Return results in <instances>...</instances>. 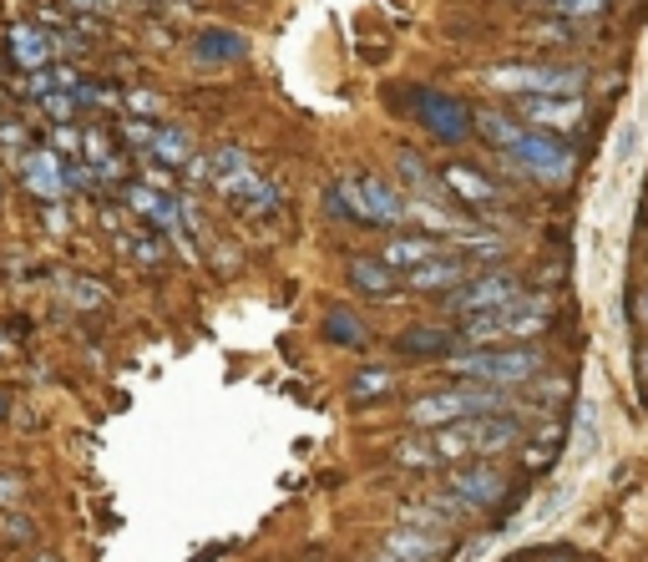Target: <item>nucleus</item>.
<instances>
[{"label":"nucleus","mask_w":648,"mask_h":562,"mask_svg":"<svg viewBox=\"0 0 648 562\" xmlns=\"http://www.w3.org/2000/svg\"><path fill=\"white\" fill-rule=\"evenodd\" d=\"M76 11H112V0H71Z\"/></svg>","instance_id":"27"},{"label":"nucleus","mask_w":648,"mask_h":562,"mask_svg":"<svg viewBox=\"0 0 648 562\" xmlns=\"http://www.w3.org/2000/svg\"><path fill=\"white\" fill-rule=\"evenodd\" d=\"M471 122H476V132H481L486 142H497V147H507V142L522 132V122L507 117V112H471Z\"/></svg>","instance_id":"22"},{"label":"nucleus","mask_w":648,"mask_h":562,"mask_svg":"<svg viewBox=\"0 0 648 562\" xmlns=\"http://www.w3.org/2000/svg\"><path fill=\"white\" fill-rule=\"evenodd\" d=\"M395 461H400V466H436V451H431L426 431H421V436H405V441L395 446Z\"/></svg>","instance_id":"25"},{"label":"nucleus","mask_w":648,"mask_h":562,"mask_svg":"<svg viewBox=\"0 0 648 562\" xmlns=\"http://www.w3.org/2000/svg\"><path fill=\"white\" fill-rule=\"evenodd\" d=\"M441 188H446L451 203H471V208H502V203H512V193L497 178L476 173L471 163H446L441 168Z\"/></svg>","instance_id":"9"},{"label":"nucleus","mask_w":648,"mask_h":562,"mask_svg":"<svg viewBox=\"0 0 648 562\" xmlns=\"http://www.w3.org/2000/svg\"><path fill=\"white\" fill-rule=\"evenodd\" d=\"M193 51H198V61H243L249 56V36H238L228 26H208V31H198Z\"/></svg>","instance_id":"19"},{"label":"nucleus","mask_w":648,"mask_h":562,"mask_svg":"<svg viewBox=\"0 0 648 562\" xmlns=\"http://www.w3.org/2000/svg\"><path fill=\"white\" fill-rule=\"evenodd\" d=\"M547 6H552L562 21H588V16L603 11V0H547Z\"/></svg>","instance_id":"26"},{"label":"nucleus","mask_w":648,"mask_h":562,"mask_svg":"<svg viewBox=\"0 0 648 562\" xmlns=\"http://www.w3.org/2000/svg\"><path fill=\"white\" fill-rule=\"evenodd\" d=\"M542 350L532 345H486V350H461V355H446V375L451 380H471V385H497V390H512V385H527L542 375Z\"/></svg>","instance_id":"2"},{"label":"nucleus","mask_w":648,"mask_h":562,"mask_svg":"<svg viewBox=\"0 0 648 562\" xmlns=\"http://www.w3.org/2000/svg\"><path fill=\"white\" fill-rule=\"evenodd\" d=\"M466 416H512V390L461 380L451 390H426L405 406V421L416 431H436V426H451V421H466Z\"/></svg>","instance_id":"1"},{"label":"nucleus","mask_w":648,"mask_h":562,"mask_svg":"<svg viewBox=\"0 0 648 562\" xmlns=\"http://www.w3.org/2000/svg\"><path fill=\"white\" fill-rule=\"evenodd\" d=\"M324 340H335V345H365L370 330L360 325L350 309H324Z\"/></svg>","instance_id":"21"},{"label":"nucleus","mask_w":648,"mask_h":562,"mask_svg":"<svg viewBox=\"0 0 648 562\" xmlns=\"http://www.w3.org/2000/svg\"><path fill=\"white\" fill-rule=\"evenodd\" d=\"M481 82L512 97H578L583 66H492L481 71Z\"/></svg>","instance_id":"6"},{"label":"nucleus","mask_w":648,"mask_h":562,"mask_svg":"<svg viewBox=\"0 0 648 562\" xmlns=\"http://www.w3.org/2000/svg\"><path fill=\"white\" fill-rule=\"evenodd\" d=\"M643 319H648V294H643Z\"/></svg>","instance_id":"29"},{"label":"nucleus","mask_w":648,"mask_h":562,"mask_svg":"<svg viewBox=\"0 0 648 562\" xmlns=\"http://www.w3.org/2000/svg\"><path fill=\"white\" fill-rule=\"evenodd\" d=\"M390 385H395L390 370H360V375L350 380V395H355V400H380Z\"/></svg>","instance_id":"24"},{"label":"nucleus","mask_w":648,"mask_h":562,"mask_svg":"<svg viewBox=\"0 0 648 562\" xmlns=\"http://www.w3.org/2000/svg\"><path fill=\"white\" fill-rule=\"evenodd\" d=\"M335 193L345 198V208H350L355 223H370V228L411 223V198H405L400 188H390L385 178H375V173H345L335 183Z\"/></svg>","instance_id":"5"},{"label":"nucleus","mask_w":648,"mask_h":562,"mask_svg":"<svg viewBox=\"0 0 648 562\" xmlns=\"http://www.w3.org/2000/svg\"><path fill=\"white\" fill-rule=\"evenodd\" d=\"M522 294V284L512 279V274H476V279H466V284H456V289H446L441 294V309H451V314H486V309H502V304H512Z\"/></svg>","instance_id":"8"},{"label":"nucleus","mask_w":648,"mask_h":562,"mask_svg":"<svg viewBox=\"0 0 648 562\" xmlns=\"http://www.w3.org/2000/svg\"><path fill=\"white\" fill-rule=\"evenodd\" d=\"M456 345H461V340H456V330H446V325L395 335V355H405V360H446Z\"/></svg>","instance_id":"17"},{"label":"nucleus","mask_w":648,"mask_h":562,"mask_svg":"<svg viewBox=\"0 0 648 562\" xmlns=\"http://www.w3.org/2000/svg\"><path fill=\"white\" fill-rule=\"evenodd\" d=\"M517 436H522L517 416H466V421L426 431V441L436 451V466L441 461H466V456H497V451L517 446Z\"/></svg>","instance_id":"3"},{"label":"nucleus","mask_w":648,"mask_h":562,"mask_svg":"<svg viewBox=\"0 0 648 562\" xmlns=\"http://www.w3.org/2000/svg\"><path fill=\"white\" fill-rule=\"evenodd\" d=\"M385 557H395V562H441V557H451V537L446 532H416V527H390L385 532Z\"/></svg>","instance_id":"13"},{"label":"nucleus","mask_w":648,"mask_h":562,"mask_svg":"<svg viewBox=\"0 0 648 562\" xmlns=\"http://www.w3.org/2000/svg\"><path fill=\"white\" fill-rule=\"evenodd\" d=\"M552 562H573V557H552Z\"/></svg>","instance_id":"30"},{"label":"nucleus","mask_w":648,"mask_h":562,"mask_svg":"<svg viewBox=\"0 0 648 562\" xmlns=\"http://www.w3.org/2000/svg\"><path fill=\"white\" fill-rule=\"evenodd\" d=\"M405 107H411V117L436 137V142H446V147H461L471 132H476V122H471V107L461 102V97H451V92H436V87H411L405 92Z\"/></svg>","instance_id":"7"},{"label":"nucleus","mask_w":648,"mask_h":562,"mask_svg":"<svg viewBox=\"0 0 648 562\" xmlns=\"http://www.w3.org/2000/svg\"><path fill=\"white\" fill-rule=\"evenodd\" d=\"M345 284L355 294H365V299H395L400 294V274L390 264H380V259H350L345 264Z\"/></svg>","instance_id":"16"},{"label":"nucleus","mask_w":648,"mask_h":562,"mask_svg":"<svg viewBox=\"0 0 648 562\" xmlns=\"http://www.w3.org/2000/svg\"><path fill=\"white\" fill-rule=\"evenodd\" d=\"M400 527H416V532H446L451 517L436 512L431 502H405V507H400Z\"/></svg>","instance_id":"23"},{"label":"nucleus","mask_w":648,"mask_h":562,"mask_svg":"<svg viewBox=\"0 0 648 562\" xmlns=\"http://www.w3.org/2000/svg\"><path fill=\"white\" fill-rule=\"evenodd\" d=\"M471 279V259L466 254H436V259H426V264H416V269H405V289H416V294H446V289H456V284H466Z\"/></svg>","instance_id":"11"},{"label":"nucleus","mask_w":648,"mask_h":562,"mask_svg":"<svg viewBox=\"0 0 648 562\" xmlns=\"http://www.w3.org/2000/svg\"><path fill=\"white\" fill-rule=\"evenodd\" d=\"M375 562H395V557H375Z\"/></svg>","instance_id":"31"},{"label":"nucleus","mask_w":648,"mask_h":562,"mask_svg":"<svg viewBox=\"0 0 648 562\" xmlns=\"http://www.w3.org/2000/svg\"><path fill=\"white\" fill-rule=\"evenodd\" d=\"M517 112H522L527 127L557 137V132L583 122V97H517Z\"/></svg>","instance_id":"12"},{"label":"nucleus","mask_w":648,"mask_h":562,"mask_svg":"<svg viewBox=\"0 0 648 562\" xmlns=\"http://www.w3.org/2000/svg\"><path fill=\"white\" fill-rule=\"evenodd\" d=\"M638 360H643V375H648V350H643V355H638Z\"/></svg>","instance_id":"28"},{"label":"nucleus","mask_w":648,"mask_h":562,"mask_svg":"<svg viewBox=\"0 0 648 562\" xmlns=\"http://www.w3.org/2000/svg\"><path fill=\"white\" fill-rule=\"evenodd\" d=\"M395 173H400V183L411 188L405 198H416V203H451L446 198V188H441V173H431L426 168V157L421 152H411V147H395Z\"/></svg>","instance_id":"14"},{"label":"nucleus","mask_w":648,"mask_h":562,"mask_svg":"<svg viewBox=\"0 0 648 562\" xmlns=\"http://www.w3.org/2000/svg\"><path fill=\"white\" fill-rule=\"evenodd\" d=\"M147 147L162 157V163H173V168H183V163H188V152H193L188 132H183V127H173V122H157V127L147 132Z\"/></svg>","instance_id":"20"},{"label":"nucleus","mask_w":648,"mask_h":562,"mask_svg":"<svg viewBox=\"0 0 648 562\" xmlns=\"http://www.w3.org/2000/svg\"><path fill=\"white\" fill-rule=\"evenodd\" d=\"M446 492L461 497L471 512H486V507H502V502H507V476H502L497 466L476 461V466L451 471V487H446Z\"/></svg>","instance_id":"10"},{"label":"nucleus","mask_w":648,"mask_h":562,"mask_svg":"<svg viewBox=\"0 0 648 562\" xmlns=\"http://www.w3.org/2000/svg\"><path fill=\"white\" fill-rule=\"evenodd\" d=\"M11 61H16L21 71H46V66L56 61V36H46V31H36V26H16V31H11Z\"/></svg>","instance_id":"18"},{"label":"nucleus","mask_w":648,"mask_h":562,"mask_svg":"<svg viewBox=\"0 0 648 562\" xmlns=\"http://www.w3.org/2000/svg\"><path fill=\"white\" fill-rule=\"evenodd\" d=\"M502 163H507L512 173H522V178L542 183V188H557V183L573 178V168H578V152L567 147L562 137L537 132V127H527V122H522V132L502 147Z\"/></svg>","instance_id":"4"},{"label":"nucleus","mask_w":648,"mask_h":562,"mask_svg":"<svg viewBox=\"0 0 648 562\" xmlns=\"http://www.w3.org/2000/svg\"><path fill=\"white\" fill-rule=\"evenodd\" d=\"M436 254H446V238H436V233H395L385 244V254H380V264H390L400 274V269H416V264H426Z\"/></svg>","instance_id":"15"}]
</instances>
